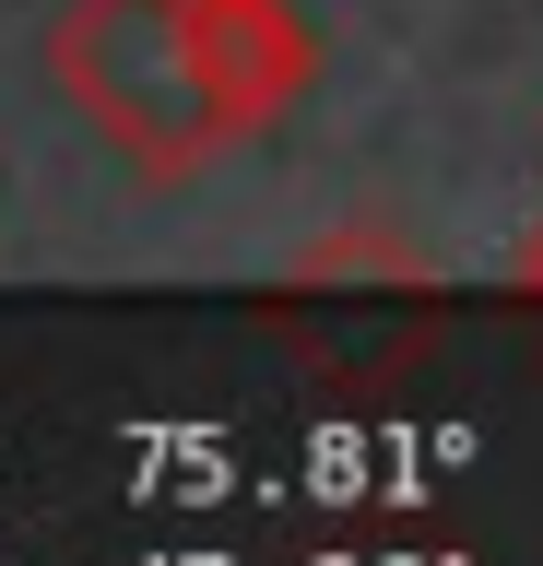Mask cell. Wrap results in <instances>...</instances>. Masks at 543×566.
<instances>
[{"mask_svg": "<svg viewBox=\"0 0 543 566\" xmlns=\"http://www.w3.org/2000/svg\"><path fill=\"white\" fill-rule=\"evenodd\" d=\"M48 83L154 189H178V177H201L213 154L249 142L213 60H201V35H189V0H72L48 24Z\"/></svg>", "mask_w": 543, "mask_h": 566, "instance_id": "cell-1", "label": "cell"}, {"mask_svg": "<svg viewBox=\"0 0 543 566\" xmlns=\"http://www.w3.org/2000/svg\"><path fill=\"white\" fill-rule=\"evenodd\" d=\"M437 295H449V283H437V260L401 237L390 212H343L331 237H307V248L284 260V283H272V318H284L295 354H307L331 318H378V331H390V307H426V318H437ZM401 343H426V331L401 318Z\"/></svg>", "mask_w": 543, "mask_h": 566, "instance_id": "cell-2", "label": "cell"}, {"mask_svg": "<svg viewBox=\"0 0 543 566\" xmlns=\"http://www.w3.org/2000/svg\"><path fill=\"white\" fill-rule=\"evenodd\" d=\"M189 35H201V60H213L237 130H272V118L320 83V35H307L295 0H189Z\"/></svg>", "mask_w": 543, "mask_h": 566, "instance_id": "cell-3", "label": "cell"}, {"mask_svg": "<svg viewBox=\"0 0 543 566\" xmlns=\"http://www.w3.org/2000/svg\"><path fill=\"white\" fill-rule=\"evenodd\" d=\"M508 272H520V295H543V224L520 237V260H508Z\"/></svg>", "mask_w": 543, "mask_h": 566, "instance_id": "cell-4", "label": "cell"}]
</instances>
